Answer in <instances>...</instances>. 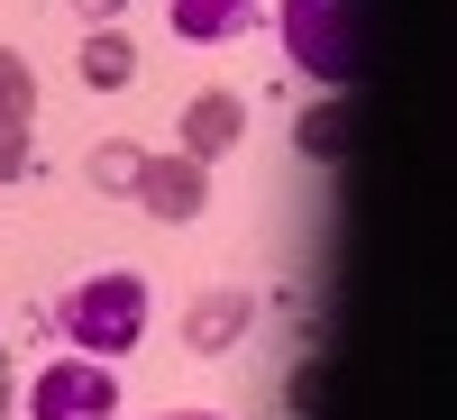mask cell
Wrapping results in <instances>:
<instances>
[{
	"mask_svg": "<svg viewBox=\"0 0 457 420\" xmlns=\"http://www.w3.org/2000/svg\"><path fill=\"white\" fill-rule=\"evenodd\" d=\"M73 10H83V19H120L129 0H73Z\"/></svg>",
	"mask_w": 457,
	"mask_h": 420,
	"instance_id": "obj_13",
	"label": "cell"
},
{
	"mask_svg": "<svg viewBox=\"0 0 457 420\" xmlns=\"http://www.w3.org/2000/svg\"><path fill=\"white\" fill-rule=\"evenodd\" d=\"M238 137H247V101H238V92H202L193 110H183V156L211 165V156H228Z\"/></svg>",
	"mask_w": 457,
	"mask_h": 420,
	"instance_id": "obj_5",
	"label": "cell"
},
{
	"mask_svg": "<svg viewBox=\"0 0 457 420\" xmlns=\"http://www.w3.org/2000/svg\"><path fill=\"white\" fill-rule=\"evenodd\" d=\"M10 393H19V375H10V357H0V420H10Z\"/></svg>",
	"mask_w": 457,
	"mask_h": 420,
	"instance_id": "obj_14",
	"label": "cell"
},
{
	"mask_svg": "<svg viewBox=\"0 0 457 420\" xmlns=\"http://www.w3.org/2000/svg\"><path fill=\"white\" fill-rule=\"evenodd\" d=\"M55 329L73 338L83 357H129L137 329H146V284L137 275H92L55 301Z\"/></svg>",
	"mask_w": 457,
	"mask_h": 420,
	"instance_id": "obj_2",
	"label": "cell"
},
{
	"mask_svg": "<svg viewBox=\"0 0 457 420\" xmlns=\"http://www.w3.org/2000/svg\"><path fill=\"white\" fill-rule=\"evenodd\" d=\"M293 146H302V156H348V110H338V101H312V110H302V119H293Z\"/></svg>",
	"mask_w": 457,
	"mask_h": 420,
	"instance_id": "obj_8",
	"label": "cell"
},
{
	"mask_svg": "<svg viewBox=\"0 0 457 420\" xmlns=\"http://www.w3.org/2000/svg\"><path fill=\"white\" fill-rule=\"evenodd\" d=\"M284 55L302 73H320V83H357L366 64V10L357 0H284Z\"/></svg>",
	"mask_w": 457,
	"mask_h": 420,
	"instance_id": "obj_1",
	"label": "cell"
},
{
	"mask_svg": "<svg viewBox=\"0 0 457 420\" xmlns=\"http://www.w3.org/2000/svg\"><path fill=\"white\" fill-rule=\"evenodd\" d=\"M183 46H228V37L256 28V0H165Z\"/></svg>",
	"mask_w": 457,
	"mask_h": 420,
	"instance_id": "obj_6",
	"label": "cell"
},
{
	"mask_svg": "<svg viewBox=\"0 0 457 420\" xmlns=\"http://www.w3.org/2000/svg\"><path fill=\"white\" fill-rule=\"evenodd\" d=\"M137 165H146V156H137L129 137H101V146H92V183H101V193H129Z\"/></svg>",
	"mask_w": 457,
	"mask_h": 420,
	"instance_id": "obj_11",
	"label": "cell"
},
{
	"mask_svg": "<svg viewBox=\"0 0 457 420\" xmlns=\"http://www.w3.org/2000/svg\"><path fill=\"white\" fill-rule=\"evenodd\" d=\"M156 420H220V411H156Z\"/></svg>",
	"mask_w": 457,
	"mask_h": 420,
	"instance_id": "obj_15",
	"label": "cell"
},
{
	"mask_svg": "<svg viewBox=\"0 0 457 420\" xmlns=\"http://www.w3.org/2000/svg\"><path fill=\"white\" fill-rule=\"evenodd\" d=\"M129 193L156 210V219H202L211 174H202V156H183V146H174V156H146V165H137V183H129Z\"/></svg>",
	"mask_w": 457,
	"mask_h": 420,
	"instance_id": "obj_4",
	"label": "cell"
},
{
	"mask_svg": "<svg viewBox=\"0 0 457 420\" xmlns=\"http://www.w3.org/2000/svg\"><path fill=\"white\" fill-rule=\"evenodd\" d=\"M28 174V119H0V183Z\"/></svg>",
	"mask_w": 457,
	"mask_h": 420,
	"instance_id": "obj_12",
	"label": "cell"
},
{
	"mask_svg": "<svg viewBox=\"0 0 457 420\" xmlns=\"http://www.w3.org/2000/svg\"><path fill=\"white\" fill-rule=\"evenodd\" d=\"M0 119H37V73L10 46H0Z\"/></svg>",
	"mask_w": 457,
	"mask_h": 420,
	"instance_id": "obj_10",
	"label": "cell"
},
{
	"mask_svg": "<svg viewBox=\"0 0 457 420\" xmlns=\"http://www.w3.org/2000/svg\"><path fill=\"white\" fill-rule=\"evenodd\" d=\"M247 320H256V292H211V301L183 311V338H193L202 357H220V348H238V338H247Z\"/></svg>",
	"mask_w": 457,
	"mask_h": 420,
	"instance_id": "obj_7",
	"label": "cell"
},
{
	"mask_svg": "<svg viewBox=\"0 0 457 420\" xmlns=\"http://www.w3.org/2000/svg\"><path fill=\"white\" fill-rule=\"evenodd\" d=\"M129 73H137V46H129L120 28H101L92 46H83V83H92V92H120Z\"/></svg>",
	"mask_w": 457,
	"mask_h": 420,
	"instance_id": "obj_9",
	"label": "cell"
},
{
	"mask_svg": "<svg viewBox=\"0 0 457 420\" xmlns=\"http://www.w3.org/2000/svg\"><path fill=\"white\" fill-rule=\"evenodd\" d=\"M120 384H110V366L83 357V366H46L37 375V420H110Z\"/></svg>",
	"mask_w": 457,
	"mask_h": 420,
	"instance_id": "obj_3",
	"label": "cell"
}]
</instances>
